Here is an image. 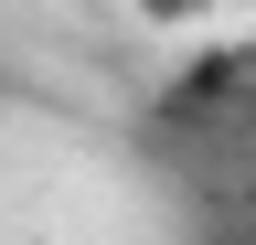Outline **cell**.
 <instances>
[{"instance_id": "7a4b0ae2", "label": "cell", "mask_w": 256, "mask_h": 245, "mask_svg": "<svg viewBox=\"0 0 256 245\" xmlns=\"http://www.w3.org/2000/svg\"><path fill=\"white\" fill-rule=\"evenodd\" d=\"M128 11H139V21H160V32H182V21H203L214 0H128Z\"/></svg>"}, {"instance_id": "3957f363", "label": "cell", "mask_w": 256, "mask_h": 245, "mask_svg": "<svg viewBox=\"0 0 256 245\" xmlns=\"http://www.w3.org/2000/svg\"><path fill=\"white\" fill-rule=\"evenodd\" d=\"M246 224H256V160H246Z\"/></svg>"}, {"instance_id": "277c9868", "label": "cell", "mask_w": 256, "mask_h": 245, "mask_svg": "<svg viewBox=\"0 0 256 245\" xmlns=\"http://www.w3.org/2000/svg\"><path fill=\"white\" fill-rule=\"evenodd\" d=\"M224 245H256V224H246V235H224Z\"/></svg>"}, {"instance_id": "6da1fadb", "label": "cell", "mask_w": 256, "mask_h": 245, "mask_svg": "<svg viewBox=\"0 0 256 245\" xmlns=\"http://www.w3.org/2000/svg\"><path fill=\"white\" fill-rule=\"evenodd\" d=\"M182 128H256V32H214L171 85Z\"/></svg>"}]
</instances>
